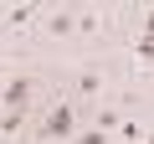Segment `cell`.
Listing matches in <instances>:
<instances>
[{
	"mask_svg": "<svg viewBox=\"0 0 154 144\" xmlns=\"http://www.w3.org/2000/svg\"><path fill=\"white\" fill-rule=\"evenodd\" d=\"M72 129H77V108L62 98V103H51V108L41 113V129H36V134H41V139H72Z\"/></svg>",
	"mask_w": 154,
	"mask_h": 144,
	"instance_id": "1",
	"label": "cell"
},
{
	"mask_svg": "<svg viewBox=\"0 0 154 144\" xmlns=\"http://www.w3.org/2000/svg\"><path fill=\"white\" fill-rule=\"evenodd\" d=\"M31 93H36V77H26V72H21V77H11L5 88H0V108H5V113H26Z\"/></svg>",
	"mask_w": 154,
	"mask_h": 144,
	"instance_id": "2",
	"label": "cell"
},
{
	"mask_svg": "<svg viewBox=\"0 0 154 144\" xmlns=\"http://www.w3.org/2000/svg\"><path fill=\"white\" fill-rule=\"evenodd\" d=\"M149 57H154V26H144V31H139V36H134V62H139V67H144V62H149Z\"/></svg>",
	"mask_w": 154,
	"mask_h": 144,
	"instance_id": "3",
	"label": "cell"
},
{
	"mask_svg": "<svg viewBox=\"0 0 154 144\" xmlns=\"http://www.w3.org/2000/svg\"><path fill=\"white\" fill-rule=\"evenodd\" d=\"M98 88H103V77H98L93 67H82V72H77V93H98Z\"/></svg>",
	"mask_w": 154,
	"mask_h": 144,
	"instance_id": "4",
	"label": "cell"
},
{
	"mask_svg": "<svg viewBox=\"0 0 154 144\" xmlns=\"http://www.w3.org/2000/svg\"><path fill=\"white\" fill-rule=\"evenodd\" d=\"M26 21H31V5H11L5 11V26H26Z\"/></svg>",
	"mask_w": 154,
	"mask_h": 144,
	"instance_id": "5",
	"label": "cell"
},
{
	"mask_svg": "<svg viewBox=\"0 0 154 144\" xmlns=\"http://www.w3.org/2000/svg\"><path fill=\"white\" fill-rule=\"evenodd\" d=\"M67 31H72V11H57L51 16V36H67Z\"/></svg>",
	"mask_w": 154,
	"mask_h": 144,
	"instance_id": "6",
	"label": "cell"
},
{
	"mask_svg": "<svg viewBox=\"0 0 154 144\" xmlns=\"http://www.w3.org/2000/svg\"><path fill=\"white\" fill-rule=\"evenodd\" d=\"M118 124H123V118H118V108H103V113H98V124H93V129H103V134H108V129H118Z\"/></svg>",
	"mask_w": 154,
	"mask_h": 144,
	"instance_id": "7",
	"label": "cell"
},
{
	"mask_svg": "<svg viewBox=\"0 0 154 144\" xmlns=\"http://www.w3.org/2000/svg\"><path fill=\"white\" fill-rule=\"evenodd\" d=\"M72 26H77V31H98V16H93V11H82V16H72Z\"/></svg>",
	"mask_w": 154,
	"mask_h": 144,
	"instance_id": "8",
	"label": "cell"
},
{
	"mask_svg": "<svg viewBox=\"0 0 154 144\" xmlns=\"http://www.w3.org/2000/svg\"><path fill=\"white\" fill-rule=\"evenodd\" d=\"M77 144H108V134H103V129H82V134H77Z\"/></svg>",
	"mask_w": 154,
	"mask_h": 144,
	"instance_id": "9",
	"label": "cell"
},
{
	"mask_svg": "<svg viewBox=\"0 0 154 144\" xmlns=\"http://www.w3.org/2000/svg\"><path fill=\"white\" fill-rule=\"evenodd\" d=\"M21 124H26V113H5V118H0V129H5V134H16Z\"/></svg>",
	"mask_w": 154,
	"mask_h": 144,
	"instance_id": "10",
	"label": "cell"
}]
</instances>
